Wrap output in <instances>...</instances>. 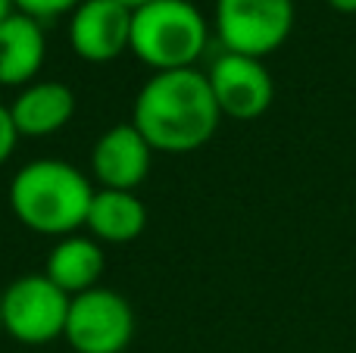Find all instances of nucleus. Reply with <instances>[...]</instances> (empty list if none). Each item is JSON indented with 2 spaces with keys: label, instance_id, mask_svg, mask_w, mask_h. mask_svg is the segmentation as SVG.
<instances>
[{
  "label": "nucleus",
  "instance_id": "2eb2a0df",
  "mask_svg": "<svg viewBox=\"0 0 356 353\" xmlns=\"http://www.w3.org/2000/svg\"><path fill=\"white\" fill-rule=\"evenodd\" d=\"M16 141H19V131L13 125V116H10V106L0 104V166L13 156L16 150Z\"/></svg>",
  "mask_w": 356,
  "mask_h": 353
},
{
  "label": "nucleus",
  "instance_id": "f03ea898",
  "mask_svg": "<svg viewBox=\"0 0 356 353\" xmlns=\"http://www.w3.org/2000/svg\"><path fill=\"white\" fill-rule=\"evenodd\" d=\"M10 210L35 235L66 238L85 229L94 185L81 169L63 160H31L10 181Z\"/></svg>",
  "mask_w": 356,
  "mask_h": 353
},
{
  "label": "nucleus",
  "instance_id": "20e7f679",
  "mask_svg": "<svg viewBox=\"0 0 356 353\" xmlns=\"http://www.w3.org/2000/svg\"><path fill=\"white\" fill-rule=\"evenodd\" d=\"M294 28V0H216V35L228 54H275Z\"/></svg>",
  "mask_w": 356,
  "mask_h": 353
},
{
  "label": "nucleus",
  "instance_id": "f3484780",
  "mask_svg": "<svg viewBox=\"0 0 356 353\" xmlns=\"http://www.w3.org/2000/svg\"><path fill=\"white\" fill-rule=\"evenodd\" d=\"M13 13H16V6H13V0H0V22H3V19H10Z\"/></svg>",
  "mask_w": 356,
  "mask_h": 353
},
{
  "label": "nucleus",
  "instance_id": "a211bd4d",
  "mask_svg": "<svg viewBox=\"0 0 356 353\" xmlns=\"http://www.w3.org/2000/svg\"><path fill=\"white\" fill-rule=\"evenodd\" d=\"M119 3H125V6H129V10H138V6L150 3V0H119Z\"/></svg>",
  "mask_w": 356,
  "mask_h": 353
},
{
  "label": "nucleus",
  "instance_id": "39448f33",
  "mask_svg": "<svg viewBox=\"0 0 356 353\" xmlns=\"http://www.w3.org/2000/svg\"><path fill=\"white\" fill-rule=\"evenodd\" d=\"M3 331L19 344H47L66 331L69 297L44 272H29L0 291Z\"/></svg>",
  "mask_w": 356,
  "mask_h": 353
},
{
  "label": "nucleus",
  "instance_id": "dca6fc26",
  "mask_svg": "<svg viewBox=\"0 0 356 353\" xmlns=\"http://www.w3.org/2000/svg\"><path fill=\"white\" fill-rule=\"evenodd\" d=\"M334 13H344V16H353L356 13V0H325Z\"/></svg>",
  "mask_w": 356,
  "mask_h": 353
},
{
  "label": "nucleus",
  "instance_id": "7ed1b4c3",
  "mask_svg": "<svg viewBox=\"0 0 356 353\" xmlns=\"http://www.w3.org/2000/svg\"><path fill=\"white\" fill-rule=\"evenodd\" d=\"M209 41V25L191 0H150L131 10L129 50L154 72L194 69Z\"/></svg>",
  "mask_w": 356,
  "mask_h": 353
},
{
  "label": "nucleus",
  "instance_id": "1a4fd4ad",
  "mask_svg": "<svg viewBox=\"0 0 356 353\" xmlns=\"http://www.w3.org/2000/svg\"><path fill=\"white\" fill-rule=\"evenodd\" d=\"M154 150L131 122L113 125L97 138L91 150V175L100 188L135 191L150 172Z\"/></svg>",
  "mask_w": 356,
  "mask_h": 353
},
{
  "label": "nucleus",
  "instance_id": "423d86ee",
  "mask_svg": "<svg viewBox=\"0 0 356 353\" xmlns=\"http://www.w3.org/2000/svg\"><path fill=\"white\" fill-rule=\"evenodd\" d=\"M135 335V313L122 294L91 288L75 294L66 316V338L75 353H122Z\"/></svg>",
  "mask_w": 356,
  "mask_h": 353
},
{
  "label": "nucleus",
  "instance_id": "9d476101",
  "mask_svg": "<svg viewBox=\"0 0 356 353\" xmlns=\"http://www.w3.org/2000/svg\"><path fill=\"white\" fill-rule=\"evenodd\" d=\"M75 113V94L63 81H31L10 104L19 138H47L66 129Z\"/></svg>",
  "mask_w": 356,
  "mask_h": 353
},
{
  "label": "nucleus",
  "instance_id": "f257e3e1",
  "mask_svg": "<svg viewBox=\"0 0 356 353\" xmlns=\"http://www.w3.org/2000/svg\"><path fill=\"white\" fill-rule=\"evenodd\" d=\"M219 104L207 72L172 69L154 72L141 85L131 106V125L144 135L150 150L160 154H191L200 150L219 129Z\"/></svg>",
  "mask_w": 356,
  "mask_h": 353
},
{
  "label": "nucleus",
  "instance_id": "f8f14e48",
  "mask_svg": "<svg viewBox=\"0 0 356 353\" xmlns=\"http://www.w3.org/2000/svg\"><path fill=\"white\" fill-rule=\"evenodd\" d=\"M104 250L100 241L88 235H66L56 241V247L47 256V275L60 291H66L69 297L85 294L91 288H97L100 275H104Z\"/></svg>",
  "mask_w": 356,
  "mask_h": 353
},
{
  "label": "nucleus",
  "instance_id": "6e6552de",
  "mask_svg": "<svg viewBox=\"0 0 356 353\" xmlns=\"http://www.w3.org/2000/svg\"><path fill=\"white\" fill-rule=\"evenodd\" d=\"M69 44L85 63H113L131 44V10L119 0H81L69 13Z\"/></svg>",
  "mask_w": 356,
  "mask_h": 353
},
{
  "label": "nucleus",
  "instance_id": "0eeeda50",
  "mask_svg": "<svg viewBox=\"0 0 356 353\" xmlns=\"http://www.w3.org/2000/svg\"><path fill=\"white\" fill-rule=\"evenodd\" d=\"M207 81L213 88V97L219 104V113L228 119L250 122L259 119L275 100V81L269 69L257 56L244 54H222L213 60L207 72Z\"/></svg>",
  "mask_w": 356,
  "mask_h": 353
},
{
  "label": "nucleus",
  "instance_id": "6ab92c4d",
  "mask_svg": "<svg viewBox=\"0 0 356 353\" xmlns=\"http://www.w3.org/2000/svg\"><path fill=\"white\" fill-rule=\"evenodd\" d=\"M0 331H3V304H0Z\"/></svg>",
  "mask_w": 356,
  "mask_h": 353
},
{
  "label": "nucleus",
  "instance_id": "4468645a",
  "mask_svg": "<svg viewBox=\"0 0 356 353\" xmlns=\"http://www.w3.org/2000/svg\"><path fill=\"white\" fill-rule=\"evenodd\" d=\"M79 3L81 0H13V6H16L19 13L38 19V22H50V19H56V16H66V13H72Z\"/></svg>",
  "mask_w": 356,
  "mask_h": 353
},
{
  "label": "nucleus",
  "instance_id": "ddd939ff",
  "mask_svg": "<svg viewBox=\"0 0 356 353\" xmlns=\"http://www.w3.org/2000/svg\"><path fill=\"white\" fill-rule=\"evenodd\" d=\"M85 229L94 241L104 244H129L147 229V206L138 200L135 191H94Z\"/></svg>",
  "mask_w": 356,
  "mask_h": 353
},
{
  "label": "nucleus",
  "instance_id": "9b49d317",
  "mask_svg": "<svg viewBox=\"0 0 356 353\" xmlns=\"http://www.w3.org/2000/svg\"><path fill=\"white\" fill-rule=\"evenodd\" d=\"M47 56V38L44 22L13 13L0 22V85L3 88H25L38 79Z\"/></svg>",
  "mask_w": 356,
  "mask_h": 353
}]
</instances>
